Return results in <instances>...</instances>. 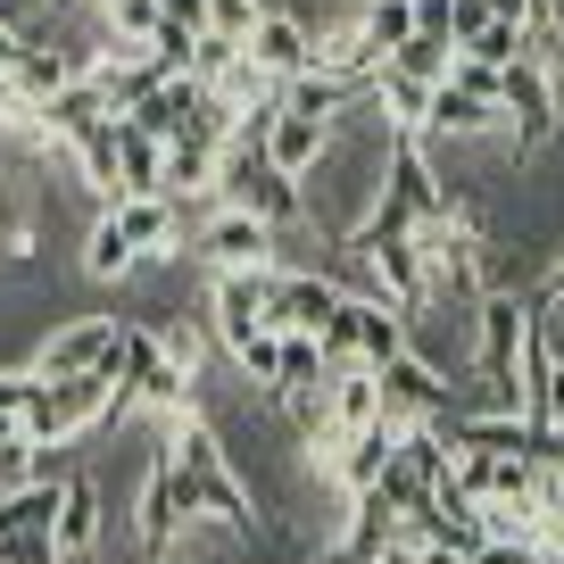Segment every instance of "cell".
<instances>
[{
    "label": "cell",
    "mask_w": 564,
    "mask_h": 564,
    "mask_svg": "<svg viewBox=\"0 0 564 564\" xmlns=\"http://www.w3.org/2000/svg\"><path fill=\"white\" fill-rule=\"evenodd\" d=\"M133 415V399H124L117 373H25V441L34 448H75L84 432H100V423Z\"/></svg>",
    "instance_id": "obj_1"
},
{
    "label": "cell",
    "mask_w": 564,
    "mask_h": 564,
    "mask_svg": "<svg viewBox=\"0 0 564 564\" xmlns=\"http://www.w3.org/2000/svg\"><path fill=\"white\" fill-rule=\"evenodd\" d=\"M183 258H192L199 274H232V265H282V232L265 225V216H249V208H216L208 225L183 241Z\"/></svg>",
    "instance_id": "obj_2"
},
{
    "label": "cell",
    "mask_w": 564,
    "mask_h": 564,
    "mask_svg": "<svg viewBox=\"0 0 564 564\" xmlns=\"http://www.w3.org/2000/svg\"><path fill=\"white\" fill-rule=\"evenodd\" d=\"M547 274H556V282H564V249H556V265H547Z\"/></svg>",
    "instance_id": "obj_25"
},
{
    "label": "cell",
    "mask_w": 564,
    "mask_h": 564,
    "mask_svg": "<svg viewBox=\"0 0 564 564\" xmlns=\"http://www.w3.org/2000/svg\"><path fill=\"white\" fill-rule=\"evenodd\" d=\"M67 159H75V183H84L100 208H117L124 199V166H117V117L108 124H91L84 141H67Z\"/></svg>",
    "instance_id": "obj_9"
},
{
    "label": "cell",
    "mask_w": 564,
    "mask_h": 564,
    "mask_svg": "<svg viewBox=\"0 0 564 564\" xmlns=\"http://www.w3.org/2000/svg\"><path fill=\"white\" fill-rule=\"evenodd\" d=\"M406 349L432 357L441 373H474V357H481V300H423V307H406Z\"/></svg>",
    "instance_id": "obj_3"
},
{
    "label": "cell",
    "mask_w": 564,
    "mask_h": 564,
    "mask_svg": "<svg viewBox=\"0 0 564 564\" xmlns=\"http://www.w3.org/2000/svg\"><path fill=\"white\" fill-rule=\"evenodd\" d=\"M357 18H366V42H373V51L390 58V51H399L406 34H415V0H366Z\"/></svg>",
    "instance_id": "obj_16"
},
{
    "label": "cell",
    "mask_w": 564,
    "mask_h": 564,
    "mask_svg": "<svg viewBox=\"0 0 564 564\" xmlns=\"http://www.w3.org/2000/svg\"><path fill=\"white\" fill-rule=\"evenodd\" d=\"M523 34H531V25H514V18H490L474 42H465V58H490V67H514V58H523Z\"/></svg>",
    "instance_id": "obj_18"
},
{
    "label": "cell",
    "mask_w": 564,
    "mask_h": 564,
    "mask_svg": "<svg viewBox=\"0 0 564 564\" xmlns=\"http://www.w3.org/2000/svg\"><path fill=\"white\" fill-rule=\"evenodd\" d=\"M58 507H67V474H34L18 498H0V531H58Z\"/></svg>",
    "instance_id": "obj_11"
},
{
    "label": "cell",
    "mask_w": 564,
    "mask_h": 564,
    "mask_svg": "<svg viewBox=\"0 0 564 564\" xmlns=\"http://www.w3.org/2000/svg\"><path fill=\"white\" fill-rule=\"evenodd\" d=\"M133 274H141V249L124 241L117 208H100L84 225V282H133Z\"/></svg>",
    "instance_id": "obj_10"
},
{
    "label": "cell",
    "mask_w": 564,
    "mask_h": 564,
    "mask_svg": "<svg viewBox=\"0 0 564 564\" xmlns=\"http://www.w3.org/2000/svg\"><path fill=\"white\" fill-rule=\"evenodd\" d=\"M232 67H241V42H232V34H199V42H192V67H183V75H199V84H225Z\"/></svg>",
    "instance_id": "obj_21"
},
{
    "label": "cell",
    "mask_w": 564,
    "mask_h": 564,
    "mask_svg": "<svg viewBox=\"0 0 564 564\" xmlns=\"http://www.w3.org/2000/svg\"><path fill=\"white\" fill-rule=\"evenodd\" d=\"M373 415H382V373L373 366H340L333 373V441L340 432H366Z\"/></svg>",
    "instance_id": "obj_12"
},
{
    "label": "cell",
    "mask_w": 564,
    "mask_h": 564,
    "mask_svg": "<svg viewBox=\"0 0 564 564\" xmlns=\"http://www.w3.org/2000/svg\"><path fill=\"white\" fill-rule=\"evenodd\" d=\"M390 67L415 75V84H448V67H457V42H441V34H423V25H415V34L390 51Z\"/></svg>",
    "instance_id": "obj_14"
},
{
    "label": "cell",
    "mask_w": 564,
    "mask_h": 564,
    "mask_svg": "<svg viewBox=\"0 0 564 564\" xmlns=\"http://www.w3.org/2000/svg\"><path fill=\"white\" fill-rule=\"evenodd\" d=\"M373 100H382V117L399 124V133H423V124H432V84L399 75L390 58H382V75H373Z\"/></svg>",
    "instance_id": "obj_13"
},
{
    "label": "cell",
    "mask_w": 564,
    "mask_h": 564,
    "mask_svg": "<svg viewBox=\"0 0 564 564\" xmlns=\"http://www.w3.org/2000/svg\"><path fill=\"white\" fill-rule=\"evenodd\" d=\"M274 274H282V265H232V274H208L216 349H241L249 333H265V324H274Z\"/></svg>",
    "instance_id": "obj_4"
},
{
    "label": "cell",
    "mask_w": 564,
    "mask_h": 564,
    "mask_svg": "<svg viewBox=\"0 0 564 564\" xmlns=\"http://www.w3.org/2000/svg\"><path fill=\"white\" fill-rule=\"evenodd\" d=\"M465 564H540V547H523V540H481Z\"/></svg>",
    "instance_id": "obj_23"
},
{
    "label": "cell",
    "mask_w": 564,
    "mask_h": 564,
    "mask_svg": "<svg viewBox=\"0 0 564 564\" xmlns=\"http://www.w3.org/2000/svg\"><path fill=\"white\" fill-rule=\"evenodd\" d=\"M498 100H507L514 150H523V159H540L547 141H556V124H564V108H556V75H547V67H531V58H514V67H507V84H498Z\"/></svg>",
    "instance_id": "obj_5"
},
{
    "label": "cell",
    "mask_w": 564,
    "mask_h": 564,
    "mask_svg": "<svg viewBox=\"0 0 564 564\" xmlns=\"http://www.w3.org/2000/svg\"><path fill=\"white\" fill-rule=\"evenodd\" d=\"M324 373H333V366H324V340L316 333H282V382H274V399H282V390H300V382H324Z\"/></svg>",
    "instance_id": "obj_17"
},
{
    "label": "cell",
    "mask_w": 564,
    "mask_h": 564,
    "mask_svg": "<svg viewBox=\"0 0 564 564\" xmlns=\"http://www.w3.org/2000/svg\"><path fill=\"white\" fill-rule=\"evenodd\" d=\"M25 58H34V34H25L18 18H0V75H18Z\"/></svg>",
    "instance_id": "obj_22"
},
{
    "label": "cell",
    "mask_w": 564,
    "mask_h": 564,
    "mask_svg": "<svg viewBox=\"0 0 564 564\" xmlns=\"http://www.w3.org/2000/svg\"><path fill=\"white\" fill-rule=\"evenodd\" d=\"M124 316H100V307H84V316H58L51 333L34 340V366L25 373H91L108 357V340H117Z\"/></svg>",
    "instance_id": "obj_6"
},
{
    "label": "cell",
    "mask_w": 564,
    "mask_h": 564,
    "mask_svg": "<svg viewBox=\"0 0 564 564\" xmlns=\"http://www.w3.org/2000/svg\"><path fill=\"white\" fill-rule=\"evenodd\" d=\"M100 18H108V34H117V42H150L166 25V9H159V0H108Z\"/></svg>",
    "instance_id": "obj_19"
},
{
    "label": "cell",
    "mask_w": 564,
    "mask_h": 564,
    "mask_svg": "<svg viewBox=\"0 0 564 564\" xmlns=\"http://www.w3.org/2000/svg\"><path fill=\"white\" fill-rule=\"evenodd\" d=\"M159 340H166V357H175V366L199 382V373H208V340H216V324H208V316H199V324H192V316H166V324H159Z\"/></svg>",
    "instance_id": "obj_15"
},
{
    "label": "cell",
    "mask_w": 564,
    "mask_h": 564,
    "mask_svg": "<svg viewBox=\"0 0 564 564\" xmlns=\"http://www.w3.org/2000/svg\"><path fill=\"white\" fill-rule=\"evenodd\" d=\"M34 474H51V457H42V448L25 441V432H18V441H0V498H18Z\"/></svg>",
    "instance_id": "obj_20"
},
{
    "label": "cell",
    "mask_w": 564,
    "mask_h": 564,
    "mask_svg": "<svg viewBox=\"0 0 564 564\" xmlns=\"http://www.w3.org/2000/svg\"><path fill=\"white\" fill-rule=\"evenodd\" d=\"M175 25H192V34H208V18H216V0H159Z\"/></svg>",
    "instance_id": "obj_24"
},
{
    "label": "cell",
    "mask_w": 564,
    "mask_h": 564,
    "mask_svg": "<svg viewBox=\"0 0 564 564\" xmlns=\"http://www.w3.org/2000/svg\"><path fill=\"white\" fill-rule=\"evenodd\" d=\"M249 58H258L265 75H282V84H291V75L316 67V25H307L300 9H282V0H274V9L258 18V34H249Z\"/></svg>",
    "instance_id": "obj_7"
},
{
    "label": "cell",
    "mask_w": 564,
    "mask_h": 564,
    "mask_svg": "<svg viewBox=\"0 0 564 564\" xmlns=\"http://www.w3.org/2000/svg\"><path fill=\"white\" fill-rule=\"evenodd\" d=\"M324 141H333V117H307V108H274V117H265V159H274L282 175H307V166L324 159Z\"/></svg>",
    "instance_id": "obj_8"
}]
</instances>
